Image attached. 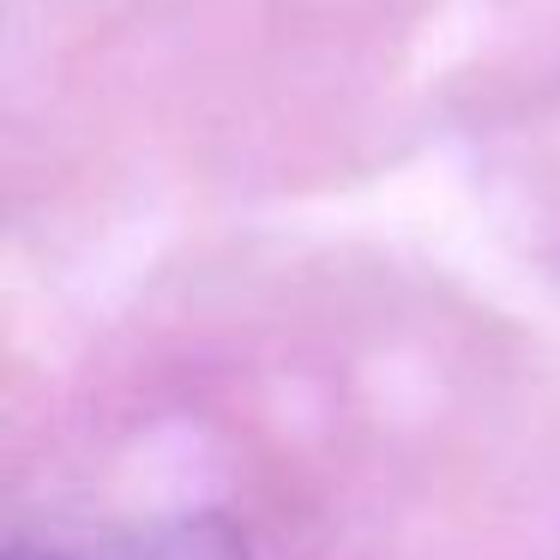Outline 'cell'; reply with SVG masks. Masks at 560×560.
Returning a JSON list of instances; mask_svg holds the SVG:
<instances>
[{
	"label": "cell",
	"instance_id": "obj_1",
	"mask_svg": "<svg viewBox=\"0 0 560 560\" xmlns=\"http://www.w3.org/2000/svg\"><path fill=\"white\" fill-rule=\"evenodd\" d=\"M127 560H247V536L218 512H194V518H163L145 536H133Z\"/></svg>",
	"mask_w": 560,
	"mask_h": 560
},
{
	"label": "cell",
	"instance_id": "obj_2",
	"mask_svg": "<svg viewBox=\"0 0 560 560\" xmlns=\"http://www.w3.org/2000/svg\"><path fill=\"white\" fill-rule=\"evenodd\" d=\"M7 560H61V555H31V548H13Z\"/></svg>",
	"mask_w": 560,
	"mask_h": 560
}]
</instances>
